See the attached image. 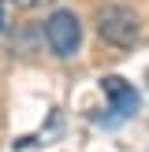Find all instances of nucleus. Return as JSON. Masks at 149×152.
Returning a JSON list of instances; mask_svg holds the SVG:
<instances>
[{
  "mask_svg": "<svg viewBox=\"0 0 149 152\" xmlns=\"http://www.w3.org/2000/svg\"><path fill=\"white\" fill-rule=\"evenodd\" d=\"M15 4H19L22 11H37V7H45V4H56V0H15Z\"/></svg>",
  "mask_w": 149,
  "mask_h": 152,
  "instance_id": "20e7f679",
  "label": "nucleus"
},
{
  "mask_svg": "<svg viewBox=\"0 0 149 152\" xmlns=\"http://www.w3.org/2000/svg\"><path fill=\"white\" fill-rule=\"evenodd\" d=\"M97 34H101V41L116 45V48H131V45L138 41V34H142V22H138V15H134V7L104 4L101 11H97Z\"/></svg>",
  "mask_w": 149,
  "mask_h": 152,
  "instance_id": "f257e3e1",
  "label": "nucleus"
},
{
  "mask_svg": "<svg viewBox=\"0 0 149 152\" xmlns=\"http://www.w3.org/2000/svg\"><path fill=\"white\" fill-rule=\"evenodd\" d=\"M101 89L108 93L116 115H131V111L138 108V93H134V86H131V82H123L119 74H108V78L101 82Z\"/></svg>",
  "mask_w": 149,
  "mask_h": 152,
  "instance_id": "7ed1b4c3",
  "label": "nucleus"
},
{
  "mask_svg": "<svg viewBox=\"0 0 149 152\" xmlns=\"http://www.w3.org/2000/svg\"><path fill=\"white\" fill-rule=\"evenodd\" d=\"M45 41L60 59H71L82 45V22L74 11H52L45 19Z\"/></svg>",
  "mask_w": 149,
  "mask_h": 152,
  "instance_id": "f03ea898",
  "label": "nucleus"
},
{
  "mask_svg": "<svg viewBox=\"0 0 149 152\" xmlns=\"http://www.w3.org/2000/svg\"><path fill=\"white\" fill-rule=\"evenodd\" d=\"M0 4H4V0H0ZM0 26H4V11H0Z\"/></svg>",
  "mask_w": 149,
  "mask_h": 152,
  "instance_id": "39448f33",
  "label": "nucleus"
}]
</instances>
